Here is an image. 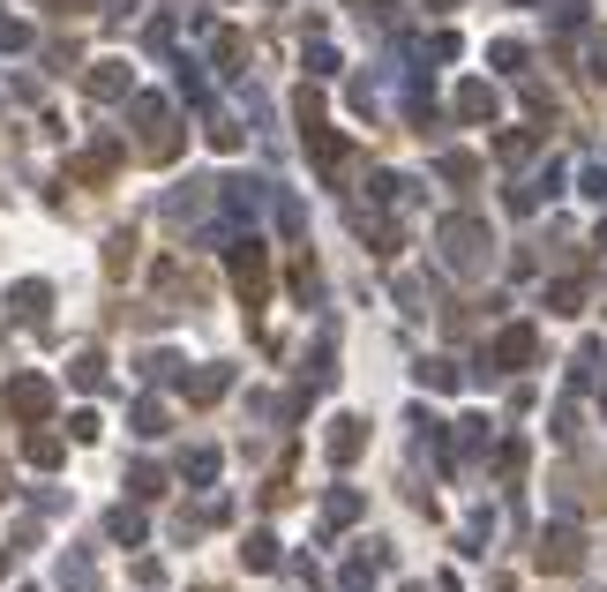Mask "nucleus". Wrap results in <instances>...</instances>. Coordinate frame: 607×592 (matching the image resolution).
<instances>
[{
  "label": "nucleus",
  "instance_id": "7ed1b4c3",
  "mask_svg": "<svg viewBox=\"0 0 607 592\" xmlns=\"http://www.w3.org/2000/svg\"><path fill=\"white\" fill-rule=\"evenodd\" d=\"M23 450H31V466H60V443H53V435H31Z\"/></svg>",
  "mask_w": 607,
  "mask_h": 592
},
{
  "label": "nucleus",
  "instance_id": "f257e3e1",
  "mask_svg": "<svg viewBox=\"0 0 607 592\" xmlns=\"http://www.w3.org/2000/svg\"><path fill=\"white\" fill-rule=\"evenodd\" d=\"M8 405H15L23 421H45V413H53V382H38V376L8 382Z\"/></svg>",
  "mask_w": 607,
  "mask_h": 592
},
{
  "label": "nucleus",
  "instance_id": "f03ea898",
  "mask_svg": "<svg viewBox=\"0 0 607 592\" xmlns=\"http://www.w3.org/2000/svg\"><path fill=\"white\" fill-rule=\"evenodd\" d=\"M90 90H98V98H121V90H128L121 60H98V68H90Z\"/></svg>",
  "mask_w": 607,
  "mask_h": 592
},
{
  "label": "nucleus",
  "instance_id": "20e7f679",
  "mask_svg": "<svg viewBox=\"0 0 607 592\" xmlns=\"http://www.w3.org/2000/svg\"><path fill=\"white\" fill-rule=\"evenodd\" d=\"M0 578H8V555H0Z\"/></svg>",
  "mask_w": 607,
  "mask_h": 592
}]
</instances>
